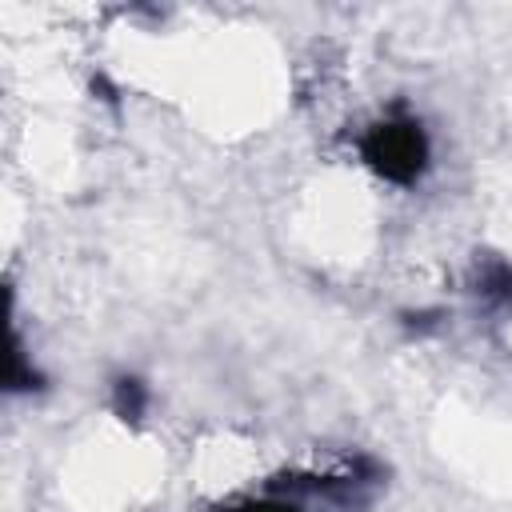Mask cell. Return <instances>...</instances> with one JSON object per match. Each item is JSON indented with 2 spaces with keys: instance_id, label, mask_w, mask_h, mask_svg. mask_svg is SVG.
I'll use <instances>...</instances> for the list:
<instances>
[{
  "instance_id": "obj_2",
  "label": "cell",
  "mask_w": 512,
  "mask_h": 512,
  "mask_svg": "<svg viewBox=\"0 0 512 512\" xmlns=\"http://www.w3.org/2000/svg\"><path fill=\"white\" fill-rule=\"evenodd\" d=\"M472 296L484 312L492 316H508L512 312V264L504 256H488L476 264L472 276Z\"/></svg>"
},
{
  "instance_id": "obj_1",
  "label": "cell",
  "mask_w": 512,
  "mask_h": 512,
  "mask_svg": "<svg viewBox=\"0 0 512 512\" xmlns=\"http://www.w3.org/2000/svg\"><path fill=\"white\" fill-rule=\"evenodd\" d=\"M428 132L416 116L408 112H388L384 120L368 124L364 136H360V160L388 184L396 188H408L424 176L428 168Z\"/></svg>"
},
{
  "instance_id": "obj_3",
  "label": "cell",
  "mask_w": 512,
  "mask_h": 512,
  "mask_svg": "<svg viewBox=\"0 0 512 512\" xmlns=\"http://www.w3.org/2000/svg\"><path fill=\"white\" fill-rule=\"evenodd\" d=\"M112 408L120 420H140L148 412V384L140 376H120L112 384Z\"/></svg>"
},
{
  "instance_id": "obj_5",
  "label": "cell",
  "mask_w": 512,
  "mask_h": 512,
  "mask_svg": "<svg viewBox=\"0 0 512 512\" xmlns=\"http://www.w3.org/2000/svg\"><path fill=\"white\" fill-rule=\"evenodd\" d=\"M220 512H304V500H292V496H284V492L264 488V496L228 504V508H220Z\"/></svg>"
},
{
  "instance_id": "obj_4",
  "label": "cell",
  "mask_w": 512,
  "mask_h": 512,
  "mask_svg": "<svg viewBox=\"0 0 512 512\" xmlns=\"http://www.w3.org/2000/svg\"><path fill=\"white\" fill-rule=\"evenodd\" d=\"M4 384H8V392H32V388L40 384V372H36V364L24 356L16 332H12V340H8V376H4Z\"/></svg>"
}]
</instances>
